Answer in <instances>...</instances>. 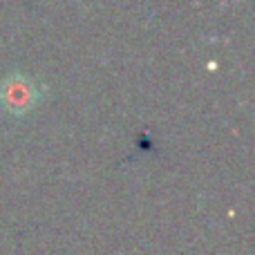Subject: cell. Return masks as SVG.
I'll use <instances>...</instances> for the list:
<instances>
[{
  "label": "cell",
  "mask_w": 255,
  "mask_h": 255,
  "mask_svg": "<svg viewBox=\"0 0 255 255\" xmlns=\"http://www.w3.org/2000/svg\"><path fill=\"white\" fill-rule=\"evenodd\" d=\"M36 101H38V90L27 76H9L0 85V106L9 115H25L34 108Z\"/></svg>",
  "instance_id": "obj_1"
}]
</instances>
